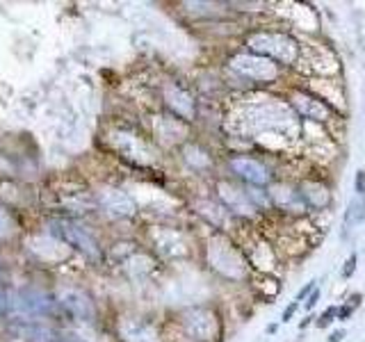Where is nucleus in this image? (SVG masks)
<instances>
[{
    "mask_svg": "<svg viewBox=\"0 0 365 342\" xmlns=\"http://www.w3.org/2000/svg\"><path fill=\"white\" fill-rule=\"evenodd\" d=\"M182 326L197 342H215L222 333V324L210 306H197L182 313Z\"/></svg>",
    "mask_w": 365,
    "mask_h": 342,
    "instance_id": "nucleus-5",
    "label": "nucleus"
},
{
    "mask_svg": "<svg viewBox=\"0 0 365 342\" xmlns=\"http://www.w3.org/2000/svg\"><path fill=\"white\" fill-rule=\"evenodd\" d=\"M55 301L51 296H46L41 292H32V290H23V292H0V313L7 315H21V317H41L48 315L53 311Z\"/></svg>",
    "mask_w": 365,
    "mask_h": 342,
    "instance_id": "nucleus-4",
    "label": "nucleus"
},
{
    "mask_svg": "<svg viewBox=\"0 0 365 342\" xmlns=\"http://www.w3.org/2000/svg\"><path fill=\"white\" fill-rule=\"evenodd\" d=\"M208 258L210 267L228 281H242L247 276V260L242 251H237L224 235H215L208 242Z\"/></svg>",
    "mask_w": 365,
    "mask_h": 342,
    "instance_id": "nucleus-2",
    "label": "nucleus"
},
{
    "mask_svg": "<svg viewBox=\"0 0 365 342\" xmlns=\"http://www.w3.org/2000/svg\"><path fill=\"white\" fill-rule=\"evenodd\" d=\"M98 205L112 217H130L135 212V203L125 192L108 187L98 192Z\"/></svg>",
    "mask_w": 365,
    "mask_h": 342,
    "instance_id": "nucleus-12",
    "label": "nucleus"
},
{
    "mask_svg": "<svg viewBox=\"0 0 365 342\" xmlns=\"http://www.w3.org/2000/svg\"><path fill=\"white\" fill-rule=\"evenodd\" d=\"M319 294H322V290H319V288H315L311 294H308V299H306V304H304V308H306L308 313H311L313 308H315V304L319 301Z\"/></svg>",
    "mask_w": 365,
    "mask_h": 342,
    "instance_id": "nucleus-25",
    "label": "nucleus"
},
{
    "mask_svg": "<svg viewBox=\"0 0 365 342\" xmlns=\"http://www.w3.org/2000/svg\"><path fill=\"white\" fill-rule=\"evenodd\" d=\"M356 308H359V304H345V306H340L338 308V319H340V322H345V319H349L351 315H354V311H356Z\"/></svg>",
    "mask_w": 365,
    "mask_h": 342,
    "instance_id": "nucleus-22",
    "label": "nucleus"
},
{
    "mask_svg": "<svg viewBox=\"0 0 365 342\" xmlns=\"http://www.w3.org/2000/svg\"><path fill=\"white\" fill-rule=\"evenodd\" d=\"M267 192H269L272 205H277V208L283 210V212L304 214L308 210V205L302 199L299 187H297V185H288V182H277V185H272Z\"/></svg>",
    "mask_w": 365,
    "mask_h": 342,
    "instance_id": "nucleus-10",
    "label": "nucleus"
},
{
    "mask_svg": "<svg viewBox=\"0 0 365 342\" xmlns=\"http://www.w3.org/2000/svg\"><path fill=\"white\" fill-rule=\"evenodd\" d=\"M53 233H57V237H62L68 247L78 249L80 254H85L87 258H94V260L101 258L98 242L80 224L68 222V219H60V222L53 224Z\"/></svg>",
    "mask_w": 365,
    "mask_h": 342,
    "instance_id": "nucleus-6",
    "label": "nucleus"
},
{
    "mask_svg": "<svg viewBox=\"0 0 365 342\" xmlns=\"http://www.w3.org/2000/svg\"><path fill=\"white\" fill-rule=\"evenodd\" d=\"M228 169H231L240 180L249 182L251 187H267L272 182V171L262 165L260 160H254V157L235 155L228 160Z\"/></svg>",
    "mask_w": 365,
    "mask_h": 342,
    "instance_id": "nucleus-7",
    "label": "nucleus"
},
{
    "mask_svg": "<svg viewBox=\"0 0 365 342\" xmlns=\"http://www.w3.org/2000/svg\"><path fill=\"white\" fill-rule=\"evenodd\" d=\"M317 281H308L306 285H304V288L299 290V292H297V296H294V301H304V299H308V294H311L315 288H317V285H315Z\"/></svg>",
    "mask_w": 365,
    "mask_h": 342,
    "instance_id": "nucleus-24",
    "label": "nucleus"
},
{
    "mask_svg": "<svg viewBox=\"0 0 365 342\" xmlns=\"http://www.w3.org/2000/svg\"><path fill=\"white\" fill-rule=\"evenodd\" d=\"M347 336V331L345 328H338V331H334L329 338H327V342H342V338Z\"/></svg>",
    "mask_w": 365,
    "mask_h": 342,
    "instance_id": "nucleus-27",
    "label": "nucleus"
},
{
    "mask_svg": "<svg viewBox=\"0 0 365 342\" xmlns=\"http://www.w3.org/2000/svg\"><path fill=\"white\" fill-rule=\"evenodd\" d=\"M313 319H315V317H313V315H308V317H306V319H304V322H302V324H299V326H302V328H306V326H308V324H311V322H313Z\"/></svg>",
    "mask_w": 365,
    "mask_h": 342,
    "instance_id": "nucleus-28",
    "label": "nucleus"
},
{
    "mask_svg": "<svg viewBox=\"0 0 365 342\" xmlns=\"http://www.w3.org/2000/svg\"><path fill=\"white\" fill-rule=\"evenodd\" d=\"M277 328H279V324H269L267 326V333H277Z\"/></svg>",
    "mask_w": 365,
    "mask_h": 342,
    "instance_id": "nucleus-29",
    "label": "nucleus"
},
{
    "mask_svg": "<svg viewBox=\"0 0 365 342\" xmlns=\"http://www.w3.org/2000/svg\"><path fill=\"white\" fill-rule=\"evenodd\" d=\"M356 262H359V256H356V254H351V256L345 260V265H342V271H340L342 281H349V279L354 276V271H356Z\"/></svg>",
    "mask_w": 365,
    "mask_h": 342,
    "instance_id": "nucleus-20",
    "label": "nucleus"
},
{
    "mask_svg": "<svg viewBox=\"0 0 365 342\" xmlns=\"http://www.w3.org/2000/svg\"><path fill=\"white\" fill-rule=\"evenodd\" d=\"M249 53L267 57L274 64L292 66L299 60V43L285 32H254L247 39Z\"/></svg>",
    "mask_w": 365,
    "mask_h": 342,
    "instance_id": "nucleus-1",
    "label": "nucleus"
},
{
    "mask_svg": "<svg viewBox=\"0 0 365 342\" xmlns=\"http://www.w3.org/2000/svg\"><path fill=\"white\" fill-rule=\"evenodd\" d=\"M11 231H14V219H11V214L0 205V237H7Z\"/></svg>",
    "mask_w": 365,
    "mask_h": 342,
    "instance_id": "nucleus-19",
    "label": "nucleus"
},
{
    "mask_svg": "<svg viewBox=\"0 0 365 342\" xmlns=\"http://www.w3.org/2000/svg\"><path fill=\"white\" fill-rule=\"evenodd\" d=\"M121 338H123V342H158L153 328L140 322V319H128V322H123Z\"/></svg>",
    "mask_w": 365,
    "mask_h": 342,
    "instance_id": "nucleus-15",
    "label": "nucleus"
},
{
    "mask_svg": "<svg viewBox=\"0 0 365 342\" xmlns=\"http://www.w3.org/2000/svg\"><path fill=\"white\" fill-rule=\"evenodd\" d=\"M60 304L66 308V313L80 319V322H91L96 315L94 311V304H91V299L80 290H64L60 294Z\"/></svg>",
    "mask_w": 365,
    "mask_h": 342,
    "instance_id": "nucleus-11",
    "label": "nucleus"
},
{
    "mask_svg": "<svg viewBox=\"0 0 365 342\" xmlns=\"http://www.w3.org/2000/svg\"><path fill=\"white\" fill-rule=\"evenodd\" d=\"M66 342H76V340H66Z\"/></svg>",
    "mask_w": 365,
    "mask_h": 342,
    "instance_id": "nucleus-30",
    "label": "nucleus"
},
{
    "mask_svg": "<svg viewBox=\"0 0 365 342\" xmlns=\"http://www.w3.org/2000/svg\"><path fill=\"white\" fill-rule=\"evenodd\" d=\"M247 194H249V199H251V203L256 205V208H269L272 205V199H269V192L267 190H260V187H249L247 190Z\"/></svg>",
    "mask_w": 365,
    "mask_h": 342,
    "instance_id": "nucleus-18",
    "label": "nucleus"
},
{
    "mask_svg": "<svg viewBox=\"0 0 365 342\" xmlns=\"http://www.w3.org/2000/svg\"><path fill=\"white\" fill-rule=\"evenodd\" d=\"M354 185H356L359 197H365V171H359V174H356V182H354Z\"/></svg>",
    "mask_w": 365,
    "mask_h": 342,
    "instance_id": "nucleus-26",
    "label": "nucleus"
},
{
    "mask_svg": "<svg viewBox=\"0 0 365 342\" xmlns=\"http://www.w3.org/2000/svg\"><path fill=\"white\" fill-rule=\"evenodd\" d=\"M299 194L302 199L306 201L308 208H315V210H327L334 197H331V190L324 185L322 180H302L299 185Z\"/></svg>",
    "mask_w": 365,
    "mask_h": 342,
    "instance_id": "nucleus-14",
    "label": "nucleus"
},
{
    "mask_svg": "<svg viewBox=\"0 0 365 342\" xmlns=\"http://www.w3.org/2000/svg\"><path fill=\"white\" fill-rule=\"evenodd\" d=\"M228 68L240 78L251 80V83L258 85H269L279 80V64H274L267 57H260L254 53H235L231 60H228Z\"/></svg>",
    "mask_w": 365,
    "mask_h": 342,
    "instance_id": "nucleus-3",
    "label": "nucleus"
},
{
    "mask_svg": "<svg viewBox=\"0 0 365 342\" xmlns=\"http://www.w3.org/2000/svg\"><path fill=\"white\" fill-rule=\"evenodd\" d=\"M182 157H185L187 167L197 169V171H210L212 165H215L212 155L199 144H185V146H182Z\"/></svg>",
    "mask_w": 365,
    "mask_h": 342,
    "instance_id": "nucleus-16",
    "label": "nucleus"
},
{
    "mask_svg": "<svg viewBox=\"0 0 365 342\" xmlns=\"http://www.w3.org/2000/svg\"><path fill=\"white\" fill-rule=\"evenodd\" d=\"M217 194H220L222 205L233 214H242V217H254L256 214V205L251 203L247 190H242L237 182L231 180H220L217 182Z\"/></svg>",
    "mask_w": 365,
    "mask_h": 342,
    "instance_id": "nucleus-9",
    "label": "nucleus"
},
{
    "mask_svg": "<svg viewBox=\"0 0 365 342\" xmlns=\"http://www.w3.org/2000/svg\"><path fill=\"white\" fill-rule=\"evenodd\" d=\"M165 98H167L169 110L178 114L180 119H187V121L194 119V114H197V103H194L187 89H182L178 85H169L165 89Z\"/></svg>",
    "mask_w": 365,
    "mask_h": 342,
    "instance_id": "nucleus-13",
    "label": "nucleus"
},
{
    "mask_svg": "<svg viewBox=\"0 0 365 342\" xmlns=\"http://www.w3.org/2000/svg\"><path fill=\"white\" fill-rule=\"evenodd\" d=\"M365 219V199L363 197H356V199H351L347 203V210H345V233L349 231V228L354 226H359L361 222Z\"/></svg>",
    "mask_w": 365,
    "mask_h": 342,
    "instance_id": "nucleus-17",
    "label": "nucleus"
},
{
    "mask_svg": "<svg viewBox=\"0 0 365 342\" xmlns=\"http://www.w3.org/2000/svg\"><path fill=\"white\" fill-rule=\"evenodd\" d=\"M290 105L294 108V112L299 114V117L308 119V121H317V123H324L331 119V110L324 100H319L315 94L306 89H294L290 94Z\"/></svg>",
    "mask_w": 365,
    "mask_h": 342,
    "instance_id": "nucleus-8",
    "label": "nucleus"
},
{
    "mask_svg": "<svg viewBox=\"0 0 365 342\" xmlns=\"http://www.w3.org/2000/svg\"><path fill=\"white\" fill-rule=\"evenodd\" d=\"M297 311H299V301H292L290 306H285V311H283V315H281V322H283V324H288L290 319L294 317Z\"/></svg>",
    "mask_w": 365,
    "mask_h": 342,
    "instance_id": "nucleus-23",
    "label": "nucleus"
},
{
    "mask_svg": "<svg viewBox=\"0 0 365 342\" xmlns=\"http://www.w3.org/2000/svg\"><path fill=\"white\" fill-rule=\"evenodd\" d=\"M334 319H338V308L336 306H329L327 311L322 313V317L317 319V326L324 328V326H329L331 322H334Z\"/></svg>",
    "mask_w": 365,
    "mask_h": 342,
    "instance_id": "nucleus-21",
    "label": "nucleus"
}]
</instances>
